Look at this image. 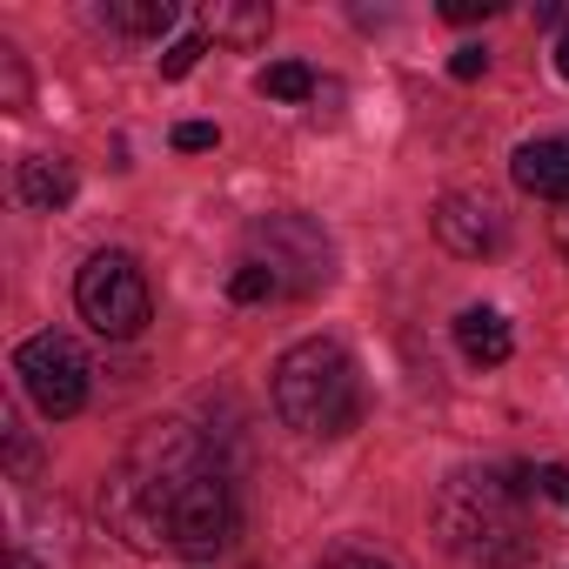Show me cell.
Returning <instances> with one entry per match:
<instances>
[{
    "instance_id": "obj_17",
    "label": "cell",
    "mask_w": 569,
    "mask_h": 569,
    "mask_svg": "<svg viewBox=\"0 0 569 569\" xmlns=\"http://www.w3.org/2000/svg\"><path fill=\"white\" fill-rule=\"evenodd\" d=\"M208 54V41L201 34H181V41H168V54H161V81H181V74H194V61Z\"/></svg>"
},
{
    "instance_id": "obj_13",
    "label": "cell",
    "mask_w": 569,
    "mask_h": 569,
    "mask_svg": "<svg viewBox=\"0 0 569 569\" xmlns=\"http://www.w3.org/2000/svg\"><path fill=\"white\" fill-rule=\"evenodd\" d=\"M101 21L121 28V34H168L174 28V0H108Z\"/></svg>"
},
{
    "instance_id": "obj_3",
    "label": "cell",
    "mask_w": 569,
    "mask_h": 569,
    "mask_svg": "<svg viewBox=\"0 0 569 569\" xmlns=\"http://www.w3.org/2000/svg\"><path fill=\"white\" fill-rule=\"evenodd\" d=\"M274 409L302 436H342L362 416V382H356V356L329 336L296 342L274 362Z\"/></svg>"
},
{
    "instance_id": "obj_8",
    "label": "cell",
    "mask_w": 569,
    "mask_h": 569,
    "mask_svg": "<svg viewBox=\"0 0 569 569\" xmlns=\"http://www.w3.org/2000/svg\"><path fill=\"white\" fill-rule=\"evenodd\" d=\"M429 228H436V241H442L449 254L482 261V254H496V248H502L509 214H502V201H496V194H442V201H436V214H429Z\"/></svg>"
},
{
    "instance_id": "obj_11",
    "label": "cell",
    "mask_w": 569,
    "mask_h": 569,
    "mask_svg": "<svg viewBox=\"0 0 569 569\" xmlns=\"http://www.w3.org/2000/svg\"><path fill=\"white\" fill-rule=\"evenodd\" d=\"M268 28H274L268 0H208V8H201V34H214L228 48H261Z\"/></svg>"
},
{
    "instance_id": "obj_6",
    "label": "cell",
    "mask_w": 569,
    "mask_h": 569,
    "mask_svg": "<svg viewBox=\"0 0 569 569\" xmlns=\"http://www.w3.org/2000/svg\"><path fill=\"white\" fill-rule=\"evenodd\" d=\"M14 376H21V389L34 396V409L48 416V422H68L81 402H88V356L68 342V336H28L21 349H14Z\"/></svg>"
},
{
    "instance_id": "obj_18",
    "label": "cell",
    "mask_w": 569,
    "mask_h": 569,
    "mask_svg": "<svg viewBox=\"0 0 569 569\" xmlns=\"http://www.w3.org/2000/svg\"><path fill=\"white\" fill-rule=\"evenodd\" d=\"M214 141H221L214 121H181V128H174V148H181V154H208Z\"/></svg>"
},
{
    "instance_id": "obj_16",
    "label": "cell",
    "mask_w": 569,
    "mask_h": 569,
    "mask_svg": "<svg viewBox=\"0 0 569 569\" xmlns=\"http://www.w3.org/2000/svg\"><path fill=\"white\" fill-rule=\"evenodd\" d=\"M228 296H234V302H268V296H281V281H274V268H268V261H254V254H248V261L228 274Z\"/></svg>"
},
{
    "instance_id": "obj_4",
    "label": "cell",
    "mask_w": 569,
    "mask_h": 569,
    "mask_svg": "<svg viewBox=\"0 0 569 569\" xmlns=\"http://www.w3.org/2000/svg\"><path fill=\"white\" fill-rule=\"evenodd\" d=\"M74 309H81V322H88L94 336H108V342L141 336L148 316H154V302H148V281H141L134 254H114V248L94 254V261L74 274Z\"/></svg>"
},
{
    "instance_id": "obj_23",
    "label": "cell",
    "mask_w": 569,
    "mask_h": 569,
    "mask_svg": "<svg viewBox=\"0 0 569 569\" xmlns=\"http://www.w3.org/2000/svg\"><path fill=\"white\" fill-rule=\"evenodd\" d=\"M8 569H41V562H34L28 549H14V556H8Z\"/></svg>"
},
{
    "instance_id": "obj_20",
    "label": "cell",
    "mask_w": 569,
    "mask_h": 569,
    "mask_svg": "<svg viewBox=\"0 0 569 569\" xmlns=\"http://www.w3.org/2000/svg\"><path fill=\"white\" fill-rule=\"evenodd\" d=\"M482 68H489L482 48H456V54H449V74H456V81H482Z\"/></svg>"
},
{
    "instance_id": "obj_2",
    "label": "cell",
    "mask_w": 569,
    "mask_h": 569,
    "mask_svg": "<svg viewBox=\"0 0 569 569\" xmlns=\"http://www.w3.org/2000/svg\"><path fill=\"white\" fill-rule=\"evenodd\" d=\"M436 536L469 569H516L529 556L522 536V489L489 469H456L436 489Z\"/></svg>"
},
{
    "instance_id": "obj_19",
    "label": "cell",
    "mask_w": 569,
    "mask_h": 569,
    "mask_svg": "<svg viewBox=\"0 0 569 569\" xmlns=\"http://www.w3.org/2000/svg\"><path fill=\"white\" fill-rule=\"evenodd\" d=\"M489 14H496V0H442V21H456V28L489 21Z\"/></svg>"
},
{
    "instance_id": "obj_15",
    "label": "cell",
    "mask_w": 569,
    "mask_h": 569,
    "mask_svg": "<svg viewBox=\"0 0 569 569\" xmlns=\"http://www.w3.org/2000/svg\"><path fill=\"white\" fill-rule=\"evenodd\" d=\"M28 101H34V88H28V61H21V48L0 41V108H8V114H28Z\"/></svg>"
},
{
    "instance_id": "obj_21",
    "label": "cell",
    "mask_w": 569,
    "mask_h": 569,
    "mask_svg": "<svg viewBox=\"0 0 569 569\" xmlns=\"http://www.w3.org/2000/svg\"><path fill=\"white\" fill-rule=\"evenodd\" d=\"M322 569H396V562H382V556H369V549H342V556H329Z\"/></svg>"
},
{
    "instance_id": "obj_1",
    "label": "cell",
    "mask_w": 569,
    "mask_h": 569,
    "mask_svg": "<svg viewBox=\"0 0 569 569\" xmlns=\"http://www.w3.org/2000/svg\"><path fill=\"white\" fill-rule=\"evenodd\" d=\"M201 469H214L201 429L188 422H148L128 449V462L108 476L101 489V516L114 536H128V549H161L168 542V502L181 482H194Z\"/></svg>"
},
{
    "instance_id": "obj_7",
    "label": "cell",
    "mask_w": 569,
    "mask_h": 569,
    "mask_svg": "<svg viewBox=\"0 0 569 569\" xmlns=\"http://www.w3.org/2000/svg\"><path fill=\"white\" fill-rule=\"evenodd\" d=\"M168 542L188 549V556H214L234 542V496L221 482V469H201L194 482L174 489L168 502Z\"/></svg>"
},
{
    "instance_id": "obj_14",
    "label": "cell",
    "mask_w": 569,
    "mask_h": 569,
    "mask_svg": "<svg viewBox=\"0 0 569 569\" xmlns=\"http://www.w3.org/2000/svg\"><path fill=\"white\" fill-rule=\"evenodd\" d=\"M254 94H268V101H316V68L309 61H268L254 74Z\"/></svg>"
},
{
    "instance_id": "obj_22",
    "label": "cell",
    "mask_w": 569,
    "mask_h": 569,
    "mask_svg": "<svg viewBox=\"0 0 569 569\" xmlns=\"http://www.w3.org/2000/svg\"><path fill=\"white\" fill-rule=\"evenodd\" d=\"M556 248H562V254H569V208H562V214H556Z\"/></svg>"
},
{
    "instance_id": "obj_9",
    "label": "cell",
    "mask_w": 569,
    "mask_h": 569,
    "mask_svg": "<svg viewBox=\"0 0 569 569\" xmlns=\"http://www.w3.org/2000/svg\"><path fill=\"white\" fill-rule=\"evenodd\" d=\"M509 174H516L522 194H542V201H562V208H569V134H536V141H522L516 161H509Z\"/></svg>"
},
{
    "instance_id": "obj_5",
    "label": "cell",
    "mask_w": 569,
    "mask_h": 569,
    "mask_svg": "<svg viewBox=\"0 0 569 569\" xmlns=\"http://www.w3.org/2000/svg\"><path fill=\"white\" fill-rule=\"evenodd\" d=\"M248 248H254V261L274 268L281 296H316L336 281V241L309 214H261L248 228Z\"/></svg>"
},
{
    "instance_id": "obj_12",
    "label": "cell",
    "mask_w": 569,
    "mask_h": 569,
    "mask_svg": "<svg viewBox=\"0 0 569 569\" xmlns=\"http://www.w3.org/2000/svg\"><path fill=\"white\" fill-rule=\"evenodd\" d=\"M456 349H462L476 369H496V362H509L516 336H509V322H502L496 309H462V316H456Z\"/></svg>"
},
{
    "instance_id": "obj_24",
    "label": "cell",
    "mask_w": 569,
    "mask_h": 569,
    "mask_svg": "<svg viewBox=\"0 0 569 569\" xmlns=\"http://www.w3.org/2000/svg\"><path fill=\"white\" fill-rule=\"evenodd\" d=\"M556 74H562V81H569V41H562V48H556Z\"/></svg>"
},
{
    "instance_id": "obj_10",
    "label": "cell",
    "mask_w": 569,
    "mask_h": 569,
    "mask_svg": "<svg viewBox=\"0 0 569 569\" xmlns=\"http://www.w3.org/2000/svg\"><path fill=\"white\" fill-rule=\"evenodd\" d=\"M74 188H81V174H74V161H61V154H28L21 174H14V194H21L34 214H61V208L74 201Z\"/></svg>"
}]
</instances>
